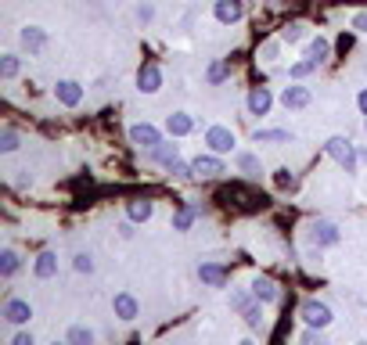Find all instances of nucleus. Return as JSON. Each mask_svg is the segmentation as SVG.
<instances>
[{"instance_id":"31","label":"nucleus","mask_w":367,"mask_h":345,"mask_svg":"<svg viewBox=\"0 0 367 345\" xmlns=\"http://www.w3.org/2000/svg\"><path fill=\"white\" fill-rule=\"evenodd\" d=\"M242 317H245V324L252 327V331H256V327L263 324V313H260V306H249V309L242 313Z\"/></svg>"},{"instance_id":"2","label":"nucleus","mask_w":367,"mask_h":345,"mask_svg":"<svg viewBox=\"0 0 367 345\" xmlns=\"http://www.w3.org/2000/svg\"><path fill=\"white\" fill-rule=\"evenodd\" d=\"M130 140L137 148H145V151H155L158 144H162V137H158V130L151 126V122H137V126L130 130Z\"/></svg>"},{"instance_id":"34","label":"nucleus","mask_w":367,"mask_h":345,"mask_svg":"<svg viewBox=\"0 0 367 345\" xmlns=\"http://www.w3.org/2000/svg\"><path fill=\"white\" fill-rule=\"evenodd\" d=\"M72 266H76V270H79V274H90V270H94V259H90V256H87V252H79V256H76V263H72Z\"/></svg>"},{"instance_id":"9","label":"nucleus","mask_w":367,"mask_h":345,"mask_svg":"<svg viewBox=\"0 0 367 345\" xmlns=\"http://www.w3.org/2000/svg\"><path fill=\"white\" fill-rule=\"evenodd\" d=\"M22 47H25L29 54H40L43 47H47V33H43V29H36V25H25L22 29Z\"/></svg>"},{"instance_id":"30","label":"nucleus","mask_w":367,"mask_h":345,"mask_svg":"<svg viewBox=\"0 0 367 345\" xmlns=\"http://www.w3.org/2000/svg\"><path fill=\"white\" fill-rule=\"evenodd\" d=\"M238 166H242L245 172H260V159H256V155H249V151L238 155Z\"/></svg>"},{"instance_id":"13","label":"nucleus","mask_w":367,"mask_h":345,"mask_svg":"<svg viewBox=\"0 0 367 345\" xmlns=\"http://www.w3.org/2000/svg\"><path fill=\"white\" fill-rule=\"evenodd\" d=\"M252 299H256V302H274L277 299L274 280H270V277H256V280H252Z\"/></svg>"},{"instance_id":"4","label":"nucleus","mask_w":367,"mask_h":345,"mask_svg":"<svg viewBox=\"0 0 367 345\" xmlns=\"http://www.w3.org/2000/svg\"><path fill=\"white\" fill-rule=\"evenodd\" d=\"M205 144H209L216 155H227L234 148V133L227 126H209V130H205Z\"/></svg>"},{"instance_id":"43","label":"nucleus","mask_w":367,"mask_h":345,"mask_svg":"<svg viewBox=\"0 0 367 345\" xmlns=\"http://www.w3.org/2000/svg\"><path fill=\"white\" fill-rule=\"evenodd\" d=\"M242 345H252V342H242Z\"/></svg>"},{"instance_id":"38","label":"nucleus","mask_w":367,"mask_h":345,"mask_svg":"<svg viewBox=\"0 0 367 345\" xmlns=\"http://www.w3.org/2000/svg\"><path fill=\"white\" fill-rule=\"evenodd\" d=\"M353 29H357V33H367V11H360L353 19Z\"/></svg>"},{"instance_id":"21","label":"nucleus","mask_w":367,"mask_h":345,"mask_svg":"<svg viewBox=\"0 0 367 345\" xmlns=\"http://www.w3.org/2000/svg\"><path fill=\"white\" fill-rule=\"evenodd\" d=\"M54 274H58V256H54V252H40V259H36V277L47 280V277H54Z\"/></svg>"},{"instance_id":"36","label":"nucleus","mask_w":367,"mask_h":345,"mask_svg":"<svg viewBox=\"0 0 367 345\" xmlns=\"http://www.w3.org/2000/svg\"><path fill=\"white\" fill-rule=\"evenodd\" d=\"M281 36H284V40H289V43H295V40L302 36V25H299V22H292V25H289V29H284V33H281Z\"/></svg>"},{"instance_id":"23","label":"nucleus","mask_w":367,"mask_h":345,"mask_svg":"<svg viewBox=\"0 0 367 345\" xmlns=\"http://www.w3.org/2000/svg\"><path fill=\"white\" fill-rule=\"evenodd\" d=\"M195 216H198V205H184L177 216H173V227H177V230H187L191 223H195Z\"/></svg>"},{"instance_id":"3","label":"nucleus","mask_w":367,"mask_h":345,"mask_svg":"<svg viewBox=\"0 0 367 345\" xmlns=\"http://www.w3.org/2000/svg\"><path fill=\"white\" fill-rule=\"evenodd\" d=\"M137 87H140V93H158L162 90V69L158 65H140V72H137Z\"/></svg>"},{"instance_id":"14","label":"nucleus","mask_w":367,"mask_h":345,"mask_svg":"<svg viewBox=\"0 0 367 345\" xmlns=\"http://www.w3.org/2000/svg\"><path fill=\"white\" fill-rule=\"evenodd\" d=\"M198 277L205 280V285H213V288L227 285V270H223V266H213V263H202L198 266Z\"/></svg>"},{"instance_id":"28","label":"nucleus","mask_w":367,"mask_h":345,"mask_svg":"<svg viewBox=\"0 0 367 345\" xmlns=\"http://www.w3.org/2000/svg\"><path fill=\"white\" fill-rule=\"evenodd\" d=\"M0 151H4V155L19 151V133H14V130H0Z\"/></svg>"},{"instance_id":"5","label":"nucleus","mask_w":367,"mask_h":345,"mask_svg":"<svg viewBox=\"0 0 367 345\" xmlns=\"http://www.w3.org/2000/svg\"><path fill=\"white\" fill-rule=\"evenodd\" d=\"M191 169H195V177H198V180H213V177H220V172H227L216 155H198V159L191 162Z\"/></svg>"},{"instance_id":"10","label":"nucleus","mask_w":367,"mask_h":345,"mask_svg":"<svg viewBox=\"0 0 367 345\" xmlns=\"http://www.w3.org/2000/svg\"><path fill=\"white\" fill-rule=\"evenodd\" d=\"M270 104H274V98H270L266 87H256V90L249 93V112H252V115H266Z\"/></svg>"},{"instance_id":"42","label":"nucleus","mask_w":367,"mask_h":345,"mask_svg":"<svg viewBox=\"0 0 367 345\" xmlns=\"http://www.w3.org/2000/svg\"><path fill=\"white\" fill-rule=\"evenodd\" d=\"M54 345H72V342H54Z\"/></svg>"},{"instance_id":"41","label":"nucleus","mask_w":367,"mask_h":345,"mask_svg":"<svg viewBox=\"0 0 367 345\" xmlns=\"http://www.w3.org/2000/svg\"><path fill=\"white\" fill-rule=\"evenodd\" d=\"M360 159H364V162H367V148H364V151H360Z\"/></svg>"},{"instance_id":"26","label":"nucleus","mask_w":367,"mask_h":345,"mask_svg":"<svg viewBox=\"0 0 367 345\" xmlns=\"http://www.w3.org/2000/svg\"><path fill=\"white\" fill-rule=\"evenodd\" d=\"M0 274H4V277H14V274H19V256H14L11 248H8L4 256H0Z\"/></svg>"},{"instance_id":"27","label":"nucleus","mask_w":367,"mask_h":345,"mask_svg":"<svg viewBox=\"0 0 367 345\" xmlns=\"http://www.w3.org/2000/svg\"><path fill=\"white\" fill-rule=\"evenodd\" d=\"M0 76H4V80H14V76H19V58H14V54L0 58Z\"/></svg>"},{"instance_id":"29","label":"nucleus","mask_w":367,"mask_h":345,"mask_svg":"<svg viewBox=\"0 0 367 345\" xmlns=\"http://www.w3.org/2000/svg\"><path fill=\"white\" fill-rule=\"evenodd\" d=\"M274 183L281 187V191H292V187H295V177H292L289 169H277V172H274Z\"/></svg>"},{"instance_id":"24","label":"nucleus","mask_w":367,"mask_h":345,"mask_svg":"<svg viewBox=\"0 0 367 345\" xmlns=\"http://www.w3.org/2000/svg\"><path fill=\"white\" fill-rule=\"evenodd\" d=\"M69 342L72 345H94V331H90V327H69Z\"/></svg>"},{"instance_id":"37","label":"nucleus","mask_w":367,"mask_h":345,"mask_svg":"<svg viewBox=\"0 0 367 345\" xmlns=\"http://www.w3.org/2000/svg\"><path fill=\"white\" fill-rule=\"evenodd\" d=\"M302 345H328L321 335H317V327H313V331H306V335H302Z\"/></svg>"},{"instance_id":"35","label":"nucleus","mask_w":367,"mask_h":345,"mask_svg":"<svg viewBox=\"0 0 367 345\" xmlns=\"http://www.w3.org/2000/svg\"><path fill=\"white\" fill-rule=\"evenodd\" d=\"M231 306H234V309H242V313H245V309L252 306V299H249V295H245V291H234V295H231Z\"/></svg>"},{"instance_id":"25","label":"nucleus","mask_w":367,"mask_h":345,"mask_svg":"<svg viewBox=\"0 0 367 345\" xmlns=\"http://www.w3.org/2000/svg\"><path fill=\"white\" fill-rule=\"evenodd\" d=\"M227 76H231V65H227V61H216V65H209V72H205V80H209V83H223Z\"/></svg>"},{"instance_id":"12","label":"nucleus","mask_w":367,"mask_h":345,"mask_svg":"<svg viewBox=\"0 0 367 345\" xmlns=\"http://www.w3.org/2000/svg\"><path fill=\"white\" fill-rule=\"evenodd\" d=\"M281 104H284V108H306V104H310V90H306V87H284Z\"/></svg>"},{"instance_id":"33","label":"nucleus","mask_w":367,"mask_h":345,"mask_svg":"<svg viewBox=\"0 0 367 345\" xmlns=\"http://www.w3.org/2000/svg\"><path fill=\"white\" fill-rule=\"evenodd\" d=\"M317 65H313V61H299V65H292L289 69V76H292V80H302V76H310Z\"/></svg>"},{"instance_id":"32","label":"nucleus","mask_w":367,"mask_h":345,"mask_svg":"<svg viewBox=\"0 0 367 345\" xmlns=\"http://www.w3.org/2000/svg\"><path fill=\"white\" fill-rule=\"evenodd\" d=\"M169 172H173V177H180V180H191V177H195L191 162H173V166H169Z\"/></svg>"},{"instance_id":"44","label":"nucleus","mask_w":367,"mask_h":345,"mask_svg":"<svg viewBox=\"0 0 367 345\" xmlns=\"http://www.w3.org/2000/svg\"><path fill=\"white\" fill-rule=\"evenodd\" d=\"M360 345H367V342H360Z\"/></svg>"},{"instance_id":"39","label":"nucleus","mask_w":367,"mask_h":345,"mask_svg":"<svg viewBox=\"0 0 367 345\" xmlns=\"http://www.w3.org/2000/svg\"><path fill=\"white\" fill-rule=\"evenodd\" d=\"M11 345H36V342H33V335H25V331H22V335H19V338H14Z\"/></svg>"},{"instance_id":"19","label":"nucleus","mask_w":367,"mask_h":345,"mask_svg":"<svg viewBox=\"0 0 367 345\" xmlns=\"http://www.w3.org/2000/svg\"><path fill=\"white\" fill-rule=\"evenodd\" d=\"M112 306H116V317L119 320H134L137 317V299H134V295H116V302H112Z\"/></svg>"},{"instance_id":"16","label":"nucleus","mask_w":367,"mask_h":345,"mask_svg":"<svg viewBox=\"0 0 367 345\" xmlns=\"http://www.w3.org/2000/svg\"><path fill=\"white\" fill-rule=\"evenodd\" d=\"M313 245H339V227L321 219V223L313 227Z\"/></svg>"},{"instance_id":"6","label":"nucleus","mask_w":367,"mask_h":345,"mask_svg":"<svg viewBox=\"0 0 367 345\" xmlns=\"http://www.w3.org/2000/svg\"><path fill=\"white\" fill-rule=\"evenodd\" d=\"M54 98L65 104V108H76L79 101H83V87H79L76 80H61V83L54 87Z\"/></svg>"},{"instance_id":"22","label":"nucleus","mask_w":367,"mask_h":345,"mask_svg":"<svg viewBox=\"0 0 367 345\" xmlns=\"http://www.w3.org/2000/svg\"><path fill=\"white\" fill-rule=\"evenodd\" d=\"M256 140L260 144H284V140H292L289 130H256Z\"/></svg>"},{"instance_id":"15","label":"nucleus","mask_w":367,"mask_h":345,"mask_svg":"<svg viewBox=\"0 0 367 345\" xmlns=\"http://www.w3.org/2000/svg\"><path fill=\"white\" fill-rule=\"evenodd\" d=\"M151 212H155V205H151L148 198H137V201H130V205H126L130 223H145V219H151Z\"/></svg>"},{"instance_id":"20","label":"nucleus","mask_w":367,"mask_h":345,"mask_svg":"<svg viewBox=\"0 0 367 345\" xmlns=\"http://www.w3.org/2000/svg\"><path fill=\"white\" fill-rule=\"evenodd\" d=\"M155 162H162V166H173V162H180V148L177 144H158L155 151H148Z\"/></svg>"},{"instance_id":"17","label":"nucleus","mask_w":367,"mask_h":345,"mask_svg":"<svg viewBox=\"0 0 367 345\" xmlns=\"http://www.w3.org/2000/svg\"><path fill=\"white\" fill-rule=\"evenodd\" d=\"M328 54H331V43H328L324 36L310 40V47H306V61H313V65H324Z\"/></svg>"},{"instance_id":"1","label":"nucleus","mask_w":367,"mask_h":345,"mask_svg":"<svg viewBox=\"0 0 367 345\" xmlns=\"http://www.w3.org/2000/svg\"><path fill=\"white\" fill-rule=\"evenodd\" d=\"M324 148H328V155H331V159L339 162L346 172H357V159H360V151H357L353 144H349L346 137H331Z\"/></svg>"},{"instance_id":"40","label":"nucleus","mask_w":367,"mask_h":345,"mask_svg":"<svg viewBox=\"0 0 367 345\" xmlns=\"http://www.w3.org/2000/svg\"><path fill=\"white\" fill-rule=\"evenodd\" d=\"M357 104H360V112L367 115V90H360V98H357Z\"/></svg>"},{"instance_id":"8","label":"nucleus","mask_w":367,"mask_h":345,"mask_svg":"<svg viewBox=\"0 0 367 345\" xmlns=\"http://www.w3.org/2000/svg\"><path fill=\"white\" fill-rule=\"evenodd\" d=\"M213 14H216V22L231 25V22H238V19H242V0H216Z\"/></svg>"},{"instance_id":"7","label":"nucleus","mask_w":367,"mask_h":345,"mask_svg":"<svg viewBox=\"0 0 367 345\" xmlns=\"http://www.w3.org/2000/svg\"><path fill=\"white\" fill-rule=\"evenodd\" d=\"M302 320H306L310 327H328L331 324V309L324 302H306L302 306Z\"/></svg>"},{"instance_id":"11","label":"nucleus","mask_w":367,"mask_h":345,"mask_svg":"<svg viewBox=\"0 0 367 345\" xmlns=\"http://www.w3.org/2000/svg\"><path fill=\"white\" fill-rule=\"evenodd\" d=\"M4 317H8L11 324H25L29 317H33V306L22 302V299H8V306H4Z\"/></svg>"},{"instance_id":"18","label":"nucleus","mask_w":367,"mask_h":345,"mask_svg":"<svg viewBox=\"0 0 367 345\" xmlns=\"http://www.w3.org/2000/svg\"><path fill=\"white\" fill-rule=\"evenodd\" d=\"M166 130H169L173 137H187L191 130H195V119L184 115V112H177V115H169V119H166Z\"/></svg>"}]
</instances>
